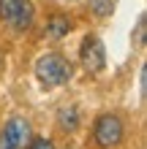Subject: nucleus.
Listing matches in <instances>:
<instances>
[{
  "instance_id": "nucleus-1",
  "label": "nucleus",
  "mask_w": 147,
  "mask_h": 149,
  "mask_svg": "<svg viewBox=\"0 0 147 149\" xmlns=\"http://www.w3.org/2000/svg\"><path fill=\"white\" fill-rule=\"evenodd\" d=\"M36 79L41 81L44 90H52V87H60V84H68V79L74 76V65L68 63L65 54L60 52H46L36 60Z\"/></svg>"
},
{
  "instance_id": "nucleus-2",
  "label": "nucleus",
  "mask_w": 147,
  "mask_h": 149,
  "mask_svg": "<svg viewBox=\"0 0 147 149\" xmlns=\"http://www.w3.org/2000/svg\"><path fill=\"white\" fill-rule=\"evenodd\" d=\"M125 136V125L117 114H101V117L93 122V141L98 149H115L123 144Z\"/></svg>"
},
{
  "instance_id": "nucleus-3",
  "label": "nucleus",
  "mask_w": 147,
  "mask_h": 149,
  "mask_svg": "<svg viewBox=\"0 0 147 149\" xmlns=\"http://www.w3.org/2000/svg\"><path fill=\"white\" fill-rule=\"evenodd\" d=\"M33 16H36V8L30 0H0V19L11 24L16 33L30 30Z\"/></svg>"
},
{
  "instance_id": "nucleus-4",
  "label": "nucleus",
  "mask_w": 147,
  "mask_h": 149,
  "mask_svg": "<svg viewBox=\"0 0 147 149\" xmlns=\"http://www.w3.org/2000/svg\"><path fill=\"white\" fill-rule=\"evenodd\" d=\"M79 63L87 73H101L106 68V49L98 36H84L79 46Z\"/></svg>"
},
{
  "instance_id": "nucleus-5",
  "label": "nucleus",
  "mask_w": 147,
  "mask_h": 149,
  "mask_svg": "<svg viewBox=\"0 0 147 149\" xmlns=\"http://www.w3.org/2000/svg\"><path fill=\"white\" fill-rule=\"evenodd\" d=\"M30 141V122L25 117H11L0 130V149H25Z\"/></svg>"
},
{
  "instance_id": "nucleus-6",
  "label": "nucleus",
  "mask_w": 147,
  "mask_h": 149,
  "mask_svg": "<svg viewBox=\"0 0 147 149\" xmlns=\"http://www.w3.org/2000/svg\"><path fill=\"white\" fill-rule=\"evenodd\" d=\"M57 127L65 130V133H74V130L79 127V109H76L74 103L60 106V111H57Z\"/></svg>"
},
{
  "instance_id": "nucleus-7",
  "label": "nucleus",
  "mask_w": 147,
  "mask_h": 149,
  "mask_svg": "<svg viewBox=\"0 0 147 149\" xmlns=\"http://www.w3.org/2000/svg\"><path fill=\"white\" fill-rule=\"evenodd\" d=\"M71 27H74V24L68 22V16H63V14H55V16L49 19V24H46V36L57 41V38L68 36V33H71Z\"/></svg>"
},
{
  "instance_id": "nucleus-8",
  "label": "nucleus",
  "mask_w": 147,
  "mask_h": 149,
  "mask_svg": "<svg viewBox=\"0 0 147 149\" xmlns=\"http://www.w3.org/2000/svg\"><path fill=\"white\" fill-rule=\"evenodd\" d=\"M90 3V11L96 19H106V16H112V11H115V3L112 0H87Z\"/></svg>"
},
{
  "instance_id": "nucleus-9",
  "label": "nucleus",
  "mask_w": 147,
  "mask_h": 149,
  "mask_svg": "<svg viewBox=\"0 0 147 149\" xmlns=\"http://www.w3.org/2000/svg\"><path fill=\"white\" fill-rule=\"evenodd\" d=\"M25 149H55V144H52V138H44V136H36V138H30L27 146Z\"/></svg>"
},
{
  "instance_id": "nucleus-10",
  "label": "nucleus",
  "mask_w": 147,
  "mask_h": 149,
  "mask_svg": "<svg viewBox=\"0 0 147 149\" xmlns=\"http://www.w3.org/2000/svg\"><path fill=\"white\" fill-rule=\"evenodd\" d=\"M144 30H147V22H144V16H142L139 27H136V43H144Z\"/></svg>"
},
{
  "instance_id": "nucleus-11",
  "label": "nucleus",
  "mask_w": 147,
  "mask_h": 149,
  "mask_svg": "<svg viewBox=\"0 0 147 149\" xmlns=\"http://www.w3.org/2000/svg\"><path fill=\"white\" fill-rule=\"evenodd\" d=\"M71 3H74V0H71Z\"/></svg>"
}]
</instances>
